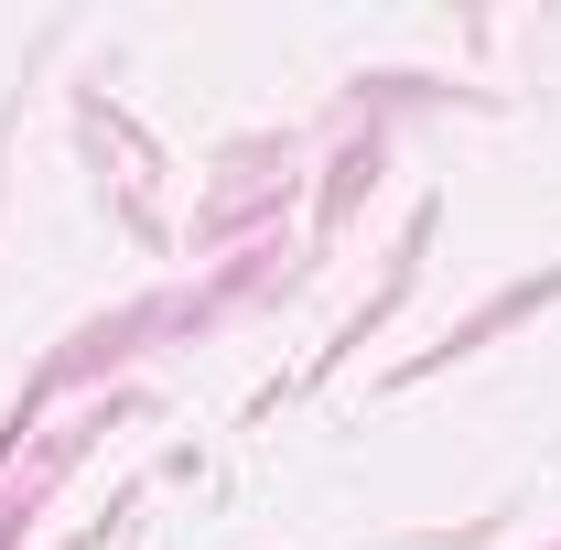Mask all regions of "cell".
Segmentation results:
<instances>
[]
</instances>
